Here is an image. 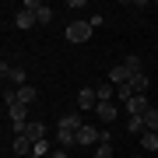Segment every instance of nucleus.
I'll list each match as a JSON object with an SVG mask.
<instances>
[{"instance_id": "f257e3e1", "label": "nucleus", "mask_w": 158, "mask_h": 158, "mask_svg": "<svg viewBox=\"0 0 158 158\" xmlns=\"http://www.w3.org/2000/svg\"><path fill=\"white\" fill-rule=\"evenodd\" d=\"M4 109H7V116H11L14 127H25V123H28V106L18 102V95H4Z\"/></svg>"}, {"instance_id": "f03ea898", "label": "nucleus", "mask_w": 158, "mask_h": 158, "mask_svg": "<svg viewBox=\"0 0 158 158\" xmlns=\"http://www.w3.org/2000/svg\"><path fill=\"white\" fill-rule=\"evenodd\" d=\"M63 35H67V42H74V46L88 42V39H91V21H70Z\"/></svg>"}, {"instance_id": "7ed1b4c3", "label": "nucleus", "mask_w": 158, "mask_h": 158, "mask_svg": "<svg viewBox=\"0 0 158 158\" xmlns=\"http://www.w3.org/2000/svg\"><path fill=\"white\" fill-rule=\"evenodd\" d=\"M77 109H81V113L98 109V95H95V88H81V91H77Z\"/></svg>"}, {"instance_id": "20e7f679", "label": "nucleus", "mask_w": 158, "mask_h": 158, "mask_svg": "<svg viewBox=\"0 0 158 158\" xmlns=\"http://www.w3.org/2000/svg\"><path fill=\"white\" fill-rule=\"evenodd\" d=\"M77 144H102V130L91 127V123H85L77 130Z\"/></svg>"}, {"instance_id": "39448f33", "label": "nucleus", "mask_w": 158, "mask_h": 158, "mask_svg": "<svg viewBox=\"0 0 158 158\" xmlns=\"http://www.w3.org/2000/svg\"><path fill=\"white\" fill-rule=\"evenodd\" d=\"M148 109H151L148 106V95H134L127 102V116H148Z\"/></svg>"}, {"instance_id": "423d86ee", "label": "nucleus", "mask_w": 158, "mask_h": 158, "mask_svg": "<svg viewBox=\"0 0 158 158\" xmlns=\"http://www.w3.org/2000/svg\"><path fill=\"white\" fill-rule=\"evenodd\" d=\"M28 11H35V21H39V25H49L53 21V7L49 4H28Z\"/></svg>"}, {"instance_id": "0eeeda50", "label": "nucleus", "mask_w": 158, "mask_h": 158, "mask_svg": "<svg viewBox=\"0 0 158 158\" xmlns=\"http://www.w3.org/2000/svg\"><path fill=\"white\" fill-rule=\"evenodd\" d=\"M0 74H4V77H11L18 88H25V85H28V81H25V67H7V63H4V67H0Z\"/></svg>"}, {"instance_id": "6e6552de", "label": "nucleus", "mask_w": 158, "mask_h": 158, "mask_svg": "<svg viewBox=\"0 0 158 158\" xmlns=\"http://www.w3.org/2000/svg\"><path fill=\"white\" fill-rule=\"evenodd\" d=\"M130 77H134V74H130V70L123 67V63H119V67H113V70H109V85H116V88H119V85H127Z\"/></svg>"}, {"instance_id": "1a4fd4ad", "label": "nucleus", "mask_w": 158, "mask_h": 158, "mask_svg": "<svg viewBox=\"0 0 158 158\" xmlns=\"http://www.w3.org/2000/svg\"><path fill=\"white\" fill-rule=\"evenodd\" d=\"M95 116L102 119V123H113V119H116V106H113V102H98Z\"/></svg>"}, {"instance_id": "9d476101", "label": "nucleus", "mask_w": 158, "mask_h": 158, "mask_svg": "<svg viewBox=\"0 0 158 158\" xmlns=\"http://www.w3.org/2000/svg\"><path fill=\"white\" fill-rule=\"evenodd\" d=\"M14 25H18V28H32V25H39V21H35V11H28V7L18 11L14 14Z\"/></svg>"}, {"instance_id": "9b49d317", "label": "nucleus", "mask_w": 158, "mask_h": 158, "mask_svg": "<svg viewBox=\"0 0 158 158\" xmlns=\"http://www.w3.org/2000/svg\"><path fill=\"white\" fill-rule=\"evenodd\" d=\"M25 137H28L32 144H39V141H46V123H28V130H25Z\"/></svg>"}, {"instance_id": "f8f14e48", "label": "nucleus", "mask_w": 158, "mask_h": 158, "mask_svg": "<svg viewBox=\"0 0 158 158\" xmlns=\"http://www.w3.org/2000/svg\"><path fill=\"white\" fill-rule=\"evenodd\" d=\"M11 148H14V155H32V148H35V144H32V141H28V137H25V134H18Z\"/></svg>"}, {"instance_id": "ddd939ff", "label": "nucleus", "mask_w": 158, "mask_h": 158, "mask_svg": "<svg viewBox=\"0 0 158 158\" xmlns=\"http://www.w3.org/2000/svg\"><path fill=\"white\" fill-rule=\"evenodd\" d=\"M56 137H60V148H74L77 144V134L67 130V127H56Z\"/></svg>"}, {"instance_id": "4468645a", "label": "nucleus", "mask_w": 158, "mask_h": 158, "mask_svg": "<svg viewBox=\"0 0 158 158\" xmlns=\"http://www.w3.org/2000/svg\"><path fill=\"white\" fill-rule=\"evenodd\" d=\"M130 88H134L137 95H148V74H144V70L134 74V77H130Z\"/></svg>"}, {"instance_id": "2eb2a0df", "label": "nucleus", "mask_w": 158, "mask_h": 158, "mask_svg": "<svg viewBox=\"0 0 158 158\" xmlns=\"http://www.w3.org/2000/svg\"><path fill=\"white\" fill-rule=\"evenodd\" d=\"M14 95H18V102H25V106H32V102H35V98H39V91H35L32 85H25V88H18V91H14Z\"/></svg>"}, {"instance_id": "dca6fc26", "label": "nucleus", "mask_w": 158, "mask_h": 158, "mask_svg": "<svg viewBox=\"0 0 158 158\" xmlns=\"http://www.w3.org/2000/svg\"><path fill=\"white\" fill-rule=\"evenodd\" d=\"M56 127H67V130H74V134H77V130L85 127V123H81V116H77V113H67V116H63Z\"/></svg>"}, {"instance_id": "f3484780", "label": "nucleus", "mask_w": 158, "mask_h": 158, "mask_svg": "<svg viewBox=\"0 0 158 158\" xmlns=\"http://www.w3.org/2000/svg\"><path fill=\"white\" fill-rule=\"evenodd\" d=\"M95 95H98V102H113V98H116V85H109V81H106V85L95 88Z\"/></svg>"}, {"instance_id": "a211bd4d", "label": "nucleus", "mask_w": 158, "mask_h": 158, "mask_svg": "<svg viewBox=\"0 0 158 158\" xmlns=\"http://www.w3.org/2000/svg\"><path fill=\"white\" fill-rule=\"evenodd\" d=\"M127 134H144V116H127Z\"/></svg>"}, {"instance_id": "6ab92c4d", "label": "nucleus", "mask_w": 158, "mask_h": 158, "mask_svg": "<svg viewBox=\"0 0 158 158\" xmlns=\"http://www.w3.org/2000/svg\"><path fill=\"white\" fill-rule=\"evenodd\" d=\"M141 144H144V151H158V134L144 130V134H141Z\"/></svg>"}, {"instance_id": "aec40b11", "label": "nucleus", "mask_w": 158, "mask_h": 158, "mask_svg": "<svg viewBox=\"0 0 158 158\" xmlns=\"http://www.w3.org/2000/svg\"><path fill=\"white\" fill-rule=\"evenodd\" d=\"M144 130H151V134H158V109H155V106L148 109V116H144Z\"/></svg>"}, {"instance_id": "412c9836", "label": "nucleus", "mask_w": 158, "mask_h": 158, "mask_svg": "<svg viewBox=\"0 0 158 158\" xmlns=\"http://www.w3.org/2000/svg\"><path fill=\"white\" fill-rule=\"evenodd\" d=\"M134 95H137V91H134V88H130V81H127V85H119V88H116V98H119V102H123V106H127V102H130V98H134Z\"/></svg>"}, {"instance_id": "4be33fe9", "label": "nucleus", "mask_w": 158, "mask_h": 158, "mask_svg": "<svg viewBox=\"0 0 158 158\" xmlns=\"http://www.w3.org/2000/svg\"><path fill=\"white\" fill-rule=\"evenodd\" d=\"M123 67H127L130 74H141V56H127V60H123Z\"/></svg>"}, {"instance_id": "5701e85b", "label": "nucleus", "mask_w": 158, "mask_h": 158, "mask_svg": "<svg viewBox=\"0 0 158 158\" xmlns=\"http://www.w3.org/2000/svg\"><path fill=\"white\" fill-rule=\"evenodd\" d=\"M95 158H113V144H109V141H102V144L95 148Z\"/></svg>"}, {"instance_id": "b1692460", "label": "nucleus", "mask_w": 158, "mask_h": 158, "mask_svg": "<svg viewBox=\"0 0 158 158\" xmlns=\"http://www.w3.org/2000/svg\"><path fill=\"white\" fill-rule=\"evenodd\" d=\"M46 151H49V144H46V141H39V144L32 148V155H35V158H39V155H46Z\"/></svg>"}, {"instance_id": "393cba45", "label": "nucleus", "mask_w": 158, "mask_h": 158, "mask_svg": "<svg viewBox=\"0 0 158 158\" xmlns=\"http://www.w3.org/2000/svg\"><path fill=\"white\" fill-rule=\"evenodd\" d=\"M134 158H141V155H134Z\"/></svg>"}]
</instances>
